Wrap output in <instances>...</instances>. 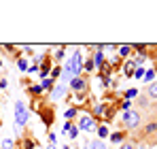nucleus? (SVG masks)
I'll return each instance as SVG.
<instances>
[{
    "mask_svg": "<svg viewBox=\"0 0 157 149\" xmlns=\"http://www.w3.org/2000/svg\"><path fill=\"white\" fill-rule=\"evenodd\" d=\"M4 87H6V77L0 79V90H4Z\"/></svg>",
    "mask_w": 157,
    "mask_h": 149,
    "instance_id": "7c9ffc66",
    "label": "nucleus"
},
{
    "mask_svg": "<svg viewBox=\"0 0 157 149\" xmlns=\"http://www.w3.org/2000/svg\"><path fill=\"white\" fill-rule=\"evenodd\" d=\"M78 136V126H70V130H68V139H70V141H75V139H77Z\"/></svg>",
    "mask_w": 157,
    "mask_h": 149,
    "instance_id": "4be33fe9",
    "label": "nucleus"
},
{
    "mask_svg": "<svg viewBox=\"0 0 157 149\" xmlns=\"http://www.w3.org/2000/svg\"><path fill=\"white\" fill-rule=\"evenodd\" d=\"M119 49V58H128L132 53V45H121V47H117Z\"/></svg>",
    "mask_w": 157,
    "mask_h": 149,
    "instance_id": "a211bd4d",
    "label": "nucleus"
},
{
    "mask_svg": "<svg viewBox=\"0 0 157 149\" xmlns=\"http://www.w3.org/2000/svg\"><path fill=\"white\" fill-rule=\"evenodd\" d=\"M0 68H2V60H0Z\"/></svg>",
    "mask_w": 157,
    "mask_h": 149,
    "instance_id": "473e14b6",
    "label": "nucleus"
},
{
    "mask_svg": "<svg viewBox=\"0 0 157 149\" xmlns=\"http://www.w3.org/2000/svg\"><path fill=\"white\" fill-rule=\"evenodd\" d=\"M36 145H38V141H36V139H32V136H30V132H26V134H24V139H21V147H19V149H34Z\"/></svg>",
    "mask_w": 157,
    "mask_h": 149,
    "instance_id": "1a4fd4ad",
    "label": "nucleus"
},
{
    "mask_svg": "<svg viewBox=\"0 0 157 149\" xmlns=\"http://www.w3.org/2000/svg\"><path fill=\"white\" fill-rule=\"evenodd\" d=\"M17 66H19V70H21V73H28V68H30L26 58H19V60H17Z\"/></svg>",
    "mask_w": 157,
    "mask_h": 149,
    "instance_id": "412c9836",
    "label": "nucleus"
},
{
    "mask_svg": "<svg viewBox=\"0 0 157 149\" xmlns=\"http://www.w3.org/2000/svg\"><path fill=\"white\" fill-rule=\"evenodd\" d=\"M108 139H110V143H117V145H123V143H125V139H128V134H125L123 130H119V132H113V134H110Z\"/></svg>",
    "mask_w": 157,
    "mask_h": 149,
    "instance_id": "9d476101",
    "label": "nucleus"
},
{
    "mask_svg": "<svg viewBox=\"0 0 157 149\" xmlns=\"http://www.w3.org/2000/svg\"><path fill=\"white\" fill-rule=\"evenodd\" d=\"M96 132H98V139H100V141L108 139V134H110V132H108V126H104V124L98 126V128H96Z\"/></svg>",
    "mask_w": 157,
    "mask_h": 149,
    "instance_id": "4468645a",
    "label": "nucleus"
},
{
    "mask_svg": "<svg viewBox=\"0 0 157 149\" xmlns=\"http://www.w3.org/2000/svg\"><path fill=\"white\" fill-rule=\"evenodd\" d=\"M13 145H15L13 139H4V141L0 143V149H13Z\"/></svg>",
    "mask_w": 157,
    "mask_h": 149,
    "instance_id": "5701e85b",
    "label": "nucleus"
},
{
    "mask_svg": "<svg viewBox=\"0 0 157 149\" xmlns=\"http://www.w3.org/2000/svg\"><path fill=\"white\" fill-rule=\"evenodd\" d=\"M121 124H123L125 130H138L142 126V111H138V109L125 111L123 117H121Z\"/></svg>",
    "mask_w": 157,
    "mask_h": 149,
    "instance_id": "20e7f679",
    "label": "nucleus"
},
{
    "mask_svg": "<svg viewBox=\"0 0 157 149\" xmlns=\"http://www.w3.org/2000/svg\"><path fill=\"white\" fill-rule=\"evenodd\" d=\"M98 124L89 117V115H81L78 117V130H87V132H91V130H96Z\"/></svg>",
    "mask_w": 157,
    "mask_h": 149,
    "instance_id": "6e6552de",
    "label": "nucleus"
},
{
    "mask_svg": "<svg viewBox=\"0 0 157 149\" xmlns=\"http://www.w3.org/2000/svg\"><path fill=\"white\" fill-rule=\"evenodd\" d=\"M147 58L157 62V45H147Z\"/></svg>",
    "mask_w": 157,
    "mask_h": 149,
    "instance_id": "f3484780",
    "label": "nucleus"
},
{
    "mask_svg": "<svg viewBox=\"0 0 157 149\" xmlns=\"http://www.w3.org/2000/svg\"><path fill=\"white\" fill-rule=\"evenodd\" d=\"M68 90L77 96V100H85L89 96V81L85 77H75L68 81Z\"/></svg>",
    "mask_w": 157,
    "mask_h": 149,
    "instance_id": "f03ea898",
    "label": "nucleus"
},
{
    "mask_svg": "<svg viewBox=\"0 0 157 149\" xmlns=\"http://www.w3.org/2000/svg\"><path fill=\"white\" fill-rule=\"evenodd\" d=\"M32 107L36 109L38 117L45 128H51L55 124V104L49 102V100H43V98H32Z\"/></svg>",
    "mask_w": 157,
    "mask_h": 149,
    "instance_id": "f257e3e1",
    "label": "nucleus"
},
{
    "mask_svg": "<svg viewBox=\"0 0 157 149\" xmlns=\"http://www.w3.org/2000/svg\"><path fill=\"white\" fill-rule=\"evenodd\" d=\"M153 73H155V74H157V62H155V66H153Z\"/></svg>",
    "mask_w": 157,
    "mask_h": 149,
    "instance_id": "2f4dec72",
    "label": "nucleus"
},
{
    "mask_svg": "<svg viewBox=\"0 0 157 149\" xmlns=\"http://www.w3.org/2000/svg\"><path fill=\"white\" fill-rule=\"evenodd\" d=\"M138 66L134 64V62H125V68H123V73H125V77L130 79V77H134V70H136Z\"/></svg>",
    "mask_w": 157,
    "mask_h": 149,
    "instance_id": "2eb2a0df",
    "label": "nucleus"
},
{
    "mask_svg": "<svg viewBox=\"0 0 157 149\" xmlns=\"http://www.w3.org/2000/svg\"><path fill=\"white\" fill-rule=\"evenodd\" d=\"M87 145H89V149H108V147H106V143H104V141H100V139H94V141L87 143Z\"/></svg>",
    "mask_w": 157,
    "mask_h": 149,
    "instance_id": "dca6fc26",
    "label": "nucleus"
},
{
    "mask_svg": "<svg viewBox=\"0 0 157 149\" xmlns=\"http://www.w3.org/2000/svg\"><path fill=\"white\" fill-rule=\"evenodd\" d=\"M28 117H30L28 107H24V102H21V100H19V102H15V126H17V128L26 126L28 124Z\"/></svg>",
    "mask_w": 157,
    "mask_h": 149,
    "instance_id": "39448f33",
    "label": "nucleus"
},
{
    "mask_svg": "<svg viewBox=\"0 0 157 149\" xmlns=\"http://www.w3.org/2000/svg\"><path fill=\"white\" fill-rule=\"evenodd\" d=\"M66 92H68V87H66V85H62V83L53 85V90L49 92V102H55V100L64 98V96H66Z\"/></svg>",
    "mask_w": 157,
    "mask_h": 149,
    "instance_id": "0eeeda50",
    "label": "nucleus"
},
{
    "mask_svg": "<svg viewBox=\"0 0 157 149\" xmlns=\"http://www.w3.org/2000/svg\"><path fill=\"white\" fill-rule=\"evenodd\" d=\"M64 49H66V47H57V51H55V60H62V58H64Z\"/></svg>",
    "mask_w": 157,
    "mask_h": 149,
    "instance_id": "c85d7f7f",
    "label": "nucleus"
},
{
    "mask_svg": "<svg viewBox=\"0 0 157 149\" xmlns=\"http://www.w3.org/2000/svg\"><path fill=\"white\" fill-rule=\"evenodd\" d=\"M155 77H157V74L153 73V68H151V70H147V73H144V81H147V83H151Z\"/></svg>",
    "mask_w": 157,
    "mask_h": 149,
    "instance_id": "bb28decb",
    "label": "nucleus"
},
{
    "mask_svg": "<svg viewBox=\"0 0 157 149\" xmlns=\"http://www.w3.org/2000/svg\"><path fill=\"white\" fill-rule=\"evenodd\" d=\"M119 149H136V145H132L130 141H125L123 145H119Z\"/></svg>",
    "mask_w": 157,
    "mask_h": 149,
    "instance_id": "c756f323",
    "label": "nucleus"
},
{
    "mask_svg": "<svg viewBox=\"0 0 157 149\" xmlns=\"http://www.w3.org/2000/svg\"><path fill=\"white\" fill-rule=\"evenodd\" d=\"M26 90H28V94H30V98H40L43 96V87L40 85H30Z\"/></svg>",
    "mask_w": 157,
    "mask_h": 149,
    "instance_id": "9b49d317",
    "label": "nucleus"
},
{
    "mask_svg": "<svg viewBox=\"0 0 157 149\" xmlns=\"http://www.w3.org/2000/svg\"><path fill=\"white\" fill-rule=\"evenodd\" d=\"M134 77H136V79H142V77H144V68H142V66H138V68L134 70Z\"/></svg>",
    "mask_w": 157,
    "mask_h": 149,
    "instance_id": "cd10ccee",
    "label": "nucleus"
},
{
    "mask_svg": "<svg viewBox=\"0 0 157 149\" xmlns=\"http://www.w3.org/2000/svg\"><path fill=\"white\" fill-rule=\"evenodd\" d=\"M0 126H2V122H0Z\"/></svg>",
    "mask_w": 157,
    "mask_h": 149,
    "instance_id": "72a5a7b5",
    "label": "nucleus"
},
{
    "mask_svg": "<svg viewBox=\"0 0 157 149\" xmlns=\"http://www.w3.org/2000/svg\"><path fill=\"white\" fill-rule=\"evenodd\" d=\"M40 77H43V81L47 79V74L51 73V51H45L43 53V60H40Z\"/></svg>",
    "mask_w": 157,
    "mask_h": 149,
    "instance_id": "423d86ee",
    "label": "nucleus"
},
{
    "mask_svg": "<svg viewBox=\"0 0 157 149\" xmlns=\"http://www.w3.org/2000/svg\"><path fill=\"white\" fill-rule=\"evenodd\" d=\"M96 55H94V66H100V68H102V66H104V53H102V49H100V47H96Z\"/></svg>",
    "mask_w": 157,
    "mask_h": 149,
    "instance_id": "ddd939ff",
    "label": "nucleus"
},
{
    "mask_svg": "<svg viewBox=\"0 0 157 149\" xmlns=\"http://www.w3.org/2000/svg\"><path fill=\"white\" fill-rule=\"evenodd\" d=\"M147 98L151 100H157V81H153V83H149V87H147Z\"/></svg>",
    "mask_w": 157,
    "mask_h": 149,
    "instance_id": "f8f14e48",
    "label": "nucleus"
},
{
    "mask_svg": "<svg viewBox=\"0 0 157 149\" xmlns=\"http://www.w3.org/2000/svg\"><path fill=\"white\" fill-rule=\"evenodd\" d=\"M53 85H55V81H53V79H45V81L40 83L43 92H45V90H49V92H51V90H53Z\"/></svg>",
    "mask_w": 157,
    "mask_h": 149,
    "instance_id": "aec40b11",
    "label": "nucleus"
},
{
    "mask_svg": "<svg viewBox=\"0 0 157 149\" xmlns=\"http://www.w3.org/2000/svg\"><path fill=\"white\" fill-rule=\"evenodd\" d=\"M57 77H62V66H53L51 68V79L55 81Z\"/></svg>",
    "mask_w": 157,
    "mask_h": 149,
    "instance_id": "393cba45",
    "label": "nucleus"
},
{
    "mask_svg": "<svg viewBox=\"0 0 157 149\" xmlns=\"http://www.w3.org/2000/svg\"><path fill=\"white\" fill-rule=\"evenodd\" d=\"M81 68H83V62H81V51H75V55L66 62V68H62V74H64V79H75L78 77L81 73Z\"/></svg>",
    "mask_w": 157,
    "mask_h": 149,
    "instance_id": "7ed1b4c3",
    "label": "nucleus"
},
{
    "mask_svg": "<svg viewBox=\"0 0 157 149\" xmlns=\"http://www.w3.org/2000/svg\"><path fill=\"white\" fill-rule=\"evenodd\" d=\"M77 115H78V107H75V109H68V111H66V122H72Z\"/></svg>",
    "mask_w": 157,
    "mask_h": 149,
    "instance_id": "6ab92c4d",
    "label": "nucleus"
},
{
    "mask_svg": "<svg viewBox=\"0 0 157 149\" xmlns=\"http://www.w3.org/2000/svg\"><path fill=\"white\" fill-rule=\"evenodd\" d=\"M83 68H85L87 73H91V70L96 68V66H94V58H87V60H85V64H83Z\"/></svg>",
    "mask_w": 157,
    "mask_h": 149,
    "instance_id": "b1692460",
    "label": "nucleus"
},
{
    "mask_svg": "<svg viewBox=\"0 0 157 149\" xmlns=\"http://www.w3.org/2000/svg\"><path fill=\"white\" fill-rule=\"evenodd\" d=\"M138 96V90H128L125 94H123V100H130V98H136Z\"/></svg>",
    "mask_w": 157,
    "mask_h": 149,
    "instance_id": "a878e982",
    "label": "nucleus"
}]
</instances>
